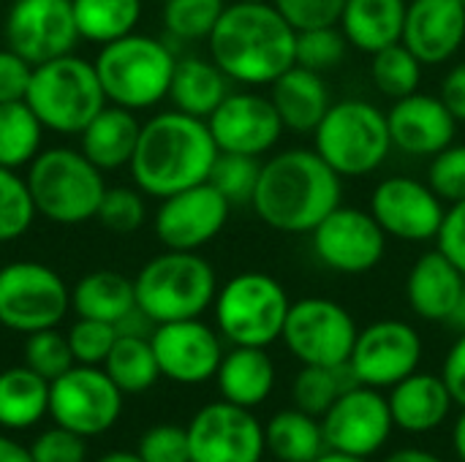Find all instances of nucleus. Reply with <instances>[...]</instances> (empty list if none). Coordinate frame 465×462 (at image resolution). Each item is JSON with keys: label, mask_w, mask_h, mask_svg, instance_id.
I'll return each instance as SVG.
<instances>
[{"label": "nucleus", "mask_w": 465, "mask_h": 462, "mask_svg": "<svg viewBox=\"0 0 465 462\" xmlns=\"http://www.w3.org/2000/svg\"><path fill=\"white\" fill-rule=\"evenodd\" d=\"M422 362L420 332L398 319H381L357 332L351 351V370L362 387L392 389L406 376L417 373Z\"/></svg>", "instance_id": "obj_16"}, {"label": "nucleus", "mask_w": 465, "mask_h": 462, "mask_svg": "<svg viewBox=\"0 0 465 462\" xmlns=\"http://www.w3.org/2000/svg\"><path fill=\"white\" fill-rule=\"evenodd\" d=\"M215 324L232 346L267 349L283 335L292 300L283 283L267 272H240L215 294Z\"/></svg>", "instance_id": "obj_9"}, {"label": "nucleus", "mask_w": 465, "mask_h": 462, "mask_svg": "<svg viewBox=\"0 0 465 462\" xmlns=\"http://www.w3.org/2000/svg\"><path fill=\"white\" fill-rule=\"evenodd\" d=\"M447 324L460 335L465 332V286L463 291H460V300H458V305H455V310L450 313V319H447Z\"/></svg>", "instance_id": "obj_57"}, {"label": "nucleus", "mask_w": 465, "mask_h": 462, "mask_svg": "<svg viewBox=\"0 0 465 462\" xmlns=\"http://www.w3.org/2000/svg\"><path fill=\"white\" fill-rule=\"evenodd\" d=\"M136 308L153 324L199 319L218 294L213 264L199 251H163L134 278Z\"/></svg>", "instance_id": "obj_4"}, {"label": "nucleus", "mask_w": 465, "mask_h": 462, "mask_svg": "<svg viewBox=\"0 0 465 462\" xmlns=\"http://www.w3.org/2000/svg\"><path fill=\"white\" fill-rule=\"evenodd\" d=\"M30 457L33 462H84L87 444L84 436L57 425L35 438V444L30 447Z\"/></svg>", "instance_id": "obj_49"}, {"label": "nucleus", "mask_w": 465, "mask_h": 462, "mask_svg": "<svg viewBox=\"0 0 465 462\" xmlns=\"http://www.w3.org/2000/svg\"><path fill=\"white\" fill-rule=\"evenodd\" d=\"M44 125L27 101L0 103V166L22 169L35 161L41 152Z\"/></svg>", "instance_id": "obj_36"}, {"label": "nucleus", "mask_w": 465, "mask_h": 462, "mask_svg": "<svg viewBox=\"0 0 465 462\" xmlns=\"http://www.w3.org/2000/svg\"><path fill=\"white\" fill-rule=\"evenodd\" d=\"M142 123L131 109L106 103L79 133L82 136V152L101 169L114 172L131 163L136 142H139Z\"/></svg>", "instance_id": "obj_28"}, {"label": "nucleus", "mask_w": 465, "mask_h": 462, "mask_svg": "<svg viewBox=\"0 0 465 462\" xmlns=\"http://www.w3.org/2000/svg\"><path fill=\"white\" fill-rule=\"evenodd\" d=\"M349 52V41L341 27H313V30H300L297 33V52H294V65H302L316 74H330L335 71Z\"/></svg>", "instance_id": "obj_42"}, {"label": "nucleus", "mask_w": 465, "mask_h": 462, "mask_svg": "<svg viewBox=\"0 0 465 462\" xmlns=\"http://www.w3.org/2000/svg\"><path fill=\"white\" fill-rule=\"evenodd\" d=\"M71 308L65 280L41 261H11L0 267V324L33 335L57 327Z\"/></svg>", "instance_id": "obj_10"}, {"label": "nucleus", "mask_w": 465, "mask_h": 462, "mask_svg": "<svg viewBox=\"0 0 465 462\" xmlns=\"http://www.w3.org/2000/svg\"><path fill=\"white\" fill-rule=\"evenodd\" d=\"M123 411V392L98 365H74L49 381V414L84 438L106 433Z\"/></svg>", "instance_id": "obj_12"}, {"label": "nucleus", "mask_w": 465, "mask_h": 462, "mask_svg": "<svg viewBox=\"0 0 465 462\" xmlns=\"http://www.w3.org/2000/svg\"><path fill=\"white\" fill-rule=\"evenodd\" d=\"M136 455L144 462H191L188 430L177 425H155L142 436Z\"/></svg>", "instance_id": "obj_48"}, {"label": "nucleus", "mask_w": 465, "mask_h": 462, "mask_svg": "<svg viewBox=\"0 0 465 462\" xmlns=\"http://www.w3.org/2000/svg\"><path fill=\"white\" fill-rule=\"evenodd\" d=\"M218 144L207 120L185 112H158L142 123L134 158L128 163L144 196L166 199L210 180Z\"/></svg>", "instance_id": "obj_3"}, {"label": "nucleus", "mask_w": 465, "mask_h": 462, "mask_svg": "<svg viewBox=\"0 0 465 462\" xmlns=\"http://www.w3.org/2000/svg\"><path fill=\"white\" fill-rule=\"evenodd\" d=\"M71 308L79 319L109 321L117 327V321L136 308L134 280L114 270H95L79 278L71 289Z\"/></svg>", "instance_id": "obj_31"}, {"label": "nucleus", "mask_w": 465, "mask_h": 462, "mask_svg": "<svg viewBox=\"0 0 465 462\" xmlns=\"http://www.w3.org/2000/svg\"><path fill=\"white\" fill-rule=\"evenodd\" d=\"M390 414L395 428L411 436L433 433L450 417L455 400L441 376L411 373L390 389Z\"/></svg>", "instance_id": "obj_25"}, {"label": "nucleus", "mask_w": 465, "mask_h": 462, "mask_svg": "<svg viewBox=\"0 0 465 462\" xmlns=\"http://www.w3.org/2000/svg\"><path fill=\"white\" fill-rule=\"evenodd\" d=\"M313 150L343 180L368 177L392 150L387 114L365 98L335 101L313 131Z\"/></svg>", "instance_id": "obj_8"}, {"label": "nucleus", "mask_w": 465, "mask_h": 462, "mask_svg": "<svg viewBox=\"0 0 465 462\" xmlns=\"http://www.w3.org/2000/svg\"><path fill=\"white\" fill-rule=\"evenodd\" d=\"M384 462H444L441 457H436L433 452H425V449H401V452H392Z\"/></svg>", "instance_id": "obj_55"}, {"label": "nucleus", "mask_w": 465, "mask_h": 462, "mask_svg": "<svg viewBox=\"0 0 465 462\" xmlns=\"http://www.w3.org/2000/svg\"><path fill=\"white\" fill-rule=\"evenodd\" d=\"M360 387L357 373L349 362L335 368H319V365H302V370L294 378V406L316 419H322L330 406L349 389Z\"/></svg>", "instance_id": "obj_37"}, {"label": "nucleus", "mask_w": 465, "mask_h": 462, "mask_svg": "<svg viewBox=\"0 0 465 462\" xmlns=\"http://www.w3.org/2000/svg\"><path fill=\"white\" fill-rule=\"evenodd\" d=\"M463 3H465V0H463Z\"/></svg>", "instance_id": "obj_63"}, {"label": "nucleus", "mask_w": 465, "mask_h": 462, "mask_svg": "<svg viewBox=\"0 0 465 462\" xmlns=\"http://www.w3.org/2000/svg\"><path fill=\"white\" fill-rule=\"evenodd\" d=\"M95 221L117 234H131L144 226L147 221V204L144 193L139 188H106Z\"/></svg>", "instance_id": "obj_44"}, {"label": "nucleus", "mask_w": 465, "mask_h": 462, "mask_svg": "<svg viewBox=\"0 0 465 462\" xmlns=\"http://www.w3.org/2000/svg\"><path fill=\"white\" fill-rule=\"evenodd\" d=\"M452 449H455L458 460L465 462V408L460 411V417H458V422L452 428Z\"/></svg>", "instance_id": "obj_56"}, {"label": "nucleus", "mask_w": 465, "mask_h": 462, "mask_svg": "<svg viewBox=\"0 0 465 462\" xmlns=\"http://www.w3.org/2000/svg\"><path fill=\"white\" fill-rule=\"evenodd\" d=\"M441 378H444L455 406L465 408V332L458 335V340L447 351V359H444V368H441Z\"/></svg>", "instance_id": "obj_52"}, {"label": "nucleus", "mask_w": 465, "mask_h": 462, "mask_svg": "<svg viewBox=\"0 0 465 462\" xmlns=\"http://www.w3.org/2000/svg\"><path fill=\"white\" fill-rule=\"evenodd\" d=\"M259 174H262V158L237 155V152H218L207 182L232 207H245V204L253 202Z\"/></svg>", "instance_id": "obj_39"}, {"label": "nucleus", "mask_w": 465, "mask_h": 462, "mask_svg": "<svg viewBox=\"0 0 465 462\" xmlns=\"http://www.w3.org/2000/svg\"><path fill=\"white\" fill-rule=\"evenodd\" d=\"M403 44L422 65L450 63L465 44L463 0H409Z\"/></svg>", "instance_id": "obj_23"}, {"label": "nucleus", "mask_w": 465, "mask_h": 462, "mask_svg": "<svg viewBox=\"0 0 465 462\" xmlns=\"http://www.w3.org/2000/svg\"><path fill=\"white\" fill-rule=\"evenodd\" d=\"M25 365L30 370H35L41 378L54 381L65 370H71L76 365V359L71 354L68 338L60 335L52 327V329H41V332L27 335V343H25Z\"/></svg>", "instance_id": "obj_43"}, {"label": "nucleus", "mask_w": 465, "mask_h": 462, "mask_svg": "<svg viewBox=\"0 0 465 462\" xmlns=\"http://www.w3.org/2000/svg\"><path fill=\"white\" fill-rule=\"evenodd\" d=\"M74 19L79 38L104 46L136 33L142 0H74Z\"/></svg>", "instance_id": "obj_35"}, {"label": "nucleus", "mask_w": 465, "mask_h": 462, "mask_svg": "<svg viewBox=\"0 0 465 462\" xmlns=\"http://www.w3.org/2000/svg\"><path fill=\"white\" fill-rule=\"evenodd\" d=\"M278 14L300 33L341 22L346 0H272Z\"/></svg>", "instance_id": "obj_47"}, {"label": "nucleus", "mask_w": 465, "mask_h": 462, "mask_svg": "<svg viewBox=\"0 0 465 462\" xmlns=\"http://www.w3.org/2000/svg\"><path fill=\"white\" fill-rule=\"evenodd\" d=\"M150 343L161 376L177 384H204L207 378H215L223 359L221 332L199 319L155 324Z\"/></svg>", "instance_id": "obj_21"}, {"label": "nucleus", "mask_w": 465, "mask_h": 462, "mask_svg": "<svg viewBox=\"0 0 465 462\" xmlns=\"http://www.w3.org/2000/svg\"><path fill=\"white\" fill-rule=\"evenodd\" d=\"M392 428L395 422L390 414V400L381 395V389L362 384L343 392L322 417L327 449L365 460L387 444Z\"/></svg>", "instance_id": "obj_18"}, {"label": "nucleus", "mask_w": 465, "mask_h": 462, "mask_svg": "<svg viewBox=\"0 0 465 462\" xmlns=\"http://www.w3.org/2000/svg\"><path fill=\"white\" fill-rule=\"evenodd\" d=\"M0 462H33V457H30V449L0 436Z\"/></svg>", "instance_id": "obj_54"}, {"label": "nucleus", "mask_w": 465, "mask_h": 462, "mask_svg": "<svg viewBox=\"0 0 465 462\" xmlns=\"http://www.w3.org/2000/svg\"><path fill=\"white\" fill-rule=\"evenodd\" d=\"M27 188L35 212L60 226H76L95 218L106 193L104 172L71 147H52L27 166Z\"/></svg>", "instance_id": "obj_6"}, {"label": "nucleus", "mask_w": 465, "mask_h": 462, "mask_svg": "<svg viewBox=\"0 0 465 462\" xmlns=\"http://www.w3.org/2000/svg\"><path fill=\"white\" fill-rule=\"evenodd\" d=\"M226 5V0H166L163 27L177 41H207Z\"/></svg>", "instance_id": "obj_40"}, {"label": "nucleus", "mask_w": 465, "mask_h": 462, "mask_svg": "<svg viewBox=\"0 0 465 462\" xmlns=\"http://www.w3.org/2000/svg\"><path fill=\"white\" fill-rule=\"evenodd\" d=\"M264 441L270 455L281 462H313L327 452L322 422L297 406L278 411L270 419L264 428Z\"/></svg>", "instance_id": "obj_32"}, {"label": "nucleus", "mask_w": 465, "mask_h": 462, "mask_svg": "<svg viewBox=\"0 0 465 462\" xmlns=\"http://www.w3.org/2000/svg\"><path fill=\"white\" fill-rule=\"evenodd\" d=\"M357 332L360 329L351 313L341 302L327 297H305L292 302L281 340L302 365L335 368L351 359Z\"/></svg>", "instance_id": "obj_11"}, {"label": "nucleus", "mask_w": 465, "mask_h": 462, "mask_svg": "<svg viewBox=\"0 0 465 462\" xmlns=\"http://www.w3.org/2000/svg\"><path fill=\"white\" fill-rule=\"evenodd\" d=\"M428 185L439 193V199L450 207L465 199V144H450L439 155L430 158Z\"/></svg>", "instance_id": "obj_46"}, {"label": "nucleus", "mask_w": 465, "mask_h": 462, "mask_svg": "<svg viewBox=\"0 0 465 462\" xmlns=\"http://www.w3.org/2000/svg\"><path fill=\"white\" fill-rule=\"evenodd\" d=\"M422 63L420 57L403 44H392L376 54H371V79L381 90V95L398 101L420 90L422 84Z\"/></svg>", "instance_id": "obj_38"}, {"label": "nucleus", "mask_w": 465, "mask_h": 462, "mask_svg": "<svg viewBox=\"0 0 465 462\" xmlns=\"http://www.w3.org/2000/svg\"><path fill=\"white\" fill-rule=\"evenodd\" d=\"M343 199V177L316 152L292 147L262 161L253 212L281 234H311Z\"/></svg>", "instance_id": "obj_1"}, {"label": "nucleus", "mask_w": 465, "mask_h": 462, "mask_svg": "<svg viewBox=\"0 0 465 462\" xmlns=\"http://www.w3.org/2000/svg\"><path fill=\"white\" fill-rule=\"evenodd\" d=\"M371 215L387 237L403 242H430L439 237L447 204L417 177H387L371 193Z\"/></svg>", "instance_id": "obj_17"}, {"label": "nucleus", "mask_w": 465, "mask_h": 462, "mask_svg": "<svg viewBox=\"0 0 465 462\" xmlns=\"http://www.w3.org/2000/svg\"><path fill=\"white\" fill-rule=\"evenodd\" d=\"M439 251L465 275V199L447 207L441 231L436 237Z\"/></svg>", "instance_id": "obj_51"}, {"label": "nucleus", "mask_w": 465, "mask_h": 462, "mask_svg": "<svg viewBox=\"0 0 465 462\" xmlns=\"http://www.w3.org/2000/svg\"><path fill=\"white\" fill-rule=\"evenodd\" d=\"M33 65L19 57L14 49H0V103L25 101L30 87Z\"/></svg>", "instance_id": "obj_50"}, {"label": "nucleus", "mask_w": 465, "mask_h": 462, "mask_svg": "<svg viewBox=\"0 0 465 462\" xmlns=\"http://www.w3.org/2000/svg\"><path fill=\"white\" fill-rule=\"evenodd\" d=\"M215 381H218L223 400L242 406V408H256L272 395L275 365L267 349L234 346L229 354H223Z\"/></svg>", "instance_id": "obj_29"}, {"label": "nucleus", "mask_w": 465, "mask_h": 462, "mask_svg": "<svg viewBox=\"0 0 465 462\" xmlns=\"http://www.w3.org/2000/svg\"><path fill=\"white\" fill-rule=\"evenodd\" d=\"M158 3H166V0H158Z\"/></svg>", "instance_id": "obj_62"}, {"label": "nucleus", "mask_w": 465, "mask_h": 462, "mask_svg": "<svg viewBox=\"0 0 465 462\" xmlns=\"http://www.w3.org/2000/svg\"><path fill=\"white\" fill-rule=\"evenodd\" d=\"M65 338H68L76 365H104V359L109 357V351L117 340V327L109 321L79 319L68 329Z\"/></svg>", "instance_id": "obj_45"}, {"label": "nucleus", "mask_w": 465, "mask_h": 462, "mask_svg": "<svg viewBox=\"0 0 465 462\" xmlns=\"http://www.w3.org/2000/svg\"><path fill=\"white\" fill-rule=\"evenodd\" d=\"M49 414V381L35 370L8 368L0 373V425L11 430L33 428Z\"/></svg>", "instance_id": "obj_33"}, {"label": "nucleus", "mask_w": 465, "mask_h": 462, "mask_svg": "<svg viewBox=\"0 0 465 462\" xmlns=\"http://www.w3.org/2000/svg\"><path fill=\"white\" fill-rule=\"evenodd\" d=\"M213 63L237 84L270 87L294 65L297 30L272 3H229L207 38Z\"/></svg>", "instance_id": "obj_2"}, {"label": "nucleus", "mask_w": 465, "mask_h": 462, "mask_svg": "<svg viewBox=\"0 0 465 462\" xmlns=\"http://www.w3.org/2000/svg\"><path fill=\"white\" fill-rule=\"evenodd\" d=\"M232 204L210 185L199 182L161 199L153 229L166 251H202L226 226Z\"/></svg>", "instance_id": "obj_20"}, {"label": "nucleus", "mask_w": 465, "mask_h": 462, "mask_svg": "<svg viewBox=\"0 0 465 462\" xmlns=\"http://www.w3.org/2000/svg\"><path fill=\"white\" fill-rule=\"evenodd\" d=\"M35 204L27 188V180L16 169L0 166V242L19 240L35 218Z\"/></svg>", "instance_id": "obj_41"}, {"label": "nucleus", "mask_w": 465, "mask_h": 462, "mask_svg": "<svg viewBox=\"0 0 465 462\" xmlns=\"http://www.w3.org/2000/svg\"><path fill=\"white\" fill-rule=\"evenodd\" d=\"M207 125L218 144V152H237L251 158L272 152L286 131L270 95H262L256 90L229 93L207 117Z\"/></svg>", "instance_id": "obj_19"}, {"label": "nucleus", "mask_w": 465, "mask_h": 462, "mask_svg": "<svg viewBox=\"0 0 465 462\" xmlns=\"http://www.w3.org/2000/svg\"><path fill=\"white\" fill-rule=\"evenodd\" d=\"M185 430L191 462H262L267 449L262 422L229 400L196 411Z\"/></svg>", "instance_id": "obj_15"}, {"label": "nucleus", "mask_w": 465, "mask_h": 462, "mask_svg": "<svg viewBox=\"0 0 465 462\" xmlns=\"http://www.w3.org/2000/svg\"><path fill=\"white\" fill-rule=\"evenodd\" d=\"M104 370L123 395L147 392L150 387H155L161 376L150 338L136 335H117L109 357L104 359Z\"/></svg>", "instance_id": "obj_34"}, {"label": "nucleus", "mask_w": 465, "mask_h": 462, "mask_svg": "<svg viewBox=\"0 0 465 462\" xmlns=\"http://www.w3.org/2000/svg\"><path fill=\"white\" fill-rule=\"evenodd\" d=\"M409 0H346L341 14V30L349 46L376 54L403 41Z\"/></svg>", "instance_id": "obj_27"}, {"label": "nucleus", "mask_w": 465, "mask_h": 462, "mask_svg": "<svg viewBox=\"0 0 465 462\" xmlns=\"http://www.w3.org/2000/svg\"><path fill=\"white\" fill-rule=\"evenodd\" d=\"M311 245L327 270L341 275H365L384 261L387 234L371 210L341 204L311 231Z\"/></svg>", "instance_id": "obj_13"}, {"label": "nucleus", "mask_w": 465, "mask_h": 462, "mask_svg": "<svg viewBox=\"0 0 465 462\" xmlns=\"http://www.w3.org/2000/svg\"><path fill=\"white\" fill-rule=\"evenodd\" d=\"M229 82L232 79L213 63V57H180L172 74L169 101L177 112L207 120L232 93Z\"/></svg>", "instance_id": "obj_30"}, {"label": "nucleus", "mask_w": 465, "mask_h": 462, "mask_svg": "<svg viewBox=\"0 0 465 462\" xmlns=\"http://www.w3.org/2000/svg\"><path fill=\"white\" fill-rule=\"evenodd\" d=\"M240 3H272V0H240Z\"/></svg>", "instance_id": "obj_60"}, {"label": "nucleus", "mask_w": 465, "mask_h": 462, "mask_svg": "<svg viewBox=\"0 0 465 462\" xmlns=\"http://www.w3.org/2000/svg\"><path fill=\"white\" fill-rule=\"evenodd\" d=\"M98 462H144L139 455H128V452H112L106 457H101Z\"/></svg>", "instance_id": "obj_59"}, {"label": "nucleus", "mask_w": 465, "mask_h": 462, "mask_svg": "<svg viewBox=\"0 0 465 462\" xmlns=\"http://www.w3.org/2000/svg\"><path fill=\"white\" fill-rule=\"evenodd\" d=\"M439 98L444 101V106L452 112V117L458 123H465V60L455 63L444 74L441 87H439Z\"/></svg>", "instance_id": "obj_53"}, {"label": "nucleus", "mask_w": 465, "mask_h": 462, "mask_svg": "<svg viewBox=\"0 0 465 462\" xmlns=\"http://www.w3.org/2000/svg\"><path fill=\"white\" fill-rule=\"evenodd\" d=\"M465 286V275L436 248L422 253L409 278H406V300L414 316L425 321H444L455 310L460 291Z\"/></svg>", "instance_id": "obj_24"}, {"label": "nucleus", "mask_w": 465, "mask_h": 462, "mask_svg": "<svg viewBox=\"0 0 465 462\" xmlns=\"http://www.w3.org/2000/svg\"><path fill=\"white\" fill-rule=\"evenodd\" d=\"M0 8H3V0H0Z\"/></svg>", "instance_id": "obj_61"}, {"label": "nucleus", "mask_w": 465, "mask_h": 462, "mask_svg": "<svg viewBox=\"0 0 465 462\" xmlns=\"http://www.w3.org/2000/svg\"><path fill=\"white\" fill-rule=\"evenodd\" d=\"M3 35L30 65L71 54L79 41L74 0H11Z\"/></svg>", "instance_id": "obj_14"}, {"label": "nucleus", "mask_w": 465, "mask_h": 462, "mask_svg": "<svg viewBox=\"0 0 465 462\" xmlns=\"http://www.w3.org/2000/svg\"><path fill=\"white\" fill-rule=\"evenodd\" d=\"M25 101L46 131L65 136L82 133L84 125L109 103L95 63L82 60L74 52L33 65Z\"/></svg>", "instance_id": "obj_7"}, {"label": "nucleus", "mask_w": 465, "mask_h": 462, "mask_svg": "<svg viewBox=\"0 0 465 462\" xmlns=\"http://www.w3.org/2000/svg\"><path fill=\"white\" fill-rule=\"evenodd\" d=\"M392 147L411 158H433L455 142L458 120L439 95L411 93L392 101L387 112Z\"/></svg>", "instance_id": "obj_22"}, {"label": "nucleus", "mask_w": 465, "mask_h": 462, "mask_svg": "<svg viewBox=\"0 0 465 462\" xmlns=\"http://www.w3.org/2000/svg\"><path fill=\"white\" fill-rule=\"evenodd\" d=\"M313 462H368L365 457H354V455H343V452H332V449H327L319 460Z\"/></svg>", "instance_id": "obj_58"}, {"label": "nucleus", "mask_w": 465, "mask_h": 462, "mask_svg": "<svg viewBox=\"0 0 465 462\" xmlns=\"http://www.w3.org/2000/svg\"><path fill=\"white\" fill-rule=\"evenodd\" d=\"M174 65V52L163 41L142 33L104 44L95 57V71L106 101L131 112L153 109L169 98Z\"/></svg>", "instance_id": "obj_5"}, {"label": "nucleus", "mask_w": 465, "mask_h": 462, "mask_svg": "<svg viewBox=\"0 0 465 462\" xmlns=\"http://www.w3.org/2000/svg\"><path fill=\"white\" fill-rule=\"evenodd\" d=\"M270 101L283 120V128L292 133H313L332 106L324 74L302 65H292L270 84Z\"/></svg>", "instance_id": "obj_26"}]
</instances>
